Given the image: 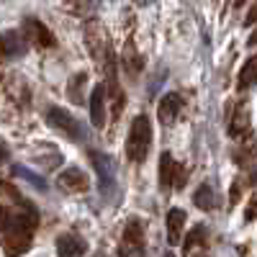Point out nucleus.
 <instances>
[{
    "mask_svg": "<svg viewBox=\"0 0 257 257\" xmlns=\"http://www.w3.org/2000/svg\"><path fill=\"white\" fill-rule=\"evenodd\" d=\"M193 203H196L198 208H203V211H211V206H213V190H211V185H201L196 193H193Z\"/></svg>",
    "mask_w": 257,
    "mask_h": 257,
    "instance_id": "ddd939ff",
    "label": "nucleus"
},
{
    "mask_svg": "<svg viewBox=\"0 0 257 257\" xmlns=\"http://www.w3.org/2000/svg\"><path fill=\"white\" fill-rule=\"evenodd\" d=\"M244 219L247 221H252V219H257V193L249 198V203H247V211H244Z\"/></svg>",
    "mask_w": 257,
    "mask_h": 257,
    "instance_id": "2eb2a0df",
    "label": "nucleus"
},
{
    "mask_svg": "<svg viewBox=\"0 0 257 257\" xmlns=\"http://www.w3.org/2000/svg\"><path fill=\"white\" fill-rule=\"evenodd\" d=\"M247 44H249V47H254V44H257V31L249 36V41H247Z\"/></svg>",
    "mask_w": 257,
    "mask_h": 257,
    "instance_id": "6ab92c4d",
    "label": "nucleus"
},
{
    "mask_svg": "<svg viewBox=\"0 0 257 257\" xmlns=\"http://www.w3.org/2000/svg\"><path fill=\"white\" fill-rule=\"evenodd\" d=\"M152 147V123L147 116H137L126 139V157L132 162H144Z\"/></svg>",
    "mask_w": 257,
    "mask_h": 257,
    "instance_id": "f257e3e1",
    "label": "nucleus"
},
{
    "mask_svg": "<svg viewBox=\"0 0 257 257\" xmlns=\"http://www.w3.org/2000/svg\"><path fill=\"white\" fill-rule=\"evenodd\" d=\"M90 121L95 128H103L105 123V93H103V85L93 88L90 93Z\"/></svg>",
    "mask_w": 257,
    "mask_h": 257,
    "instance_id": "1a4fd4ad",
    "label": "nucleus"
},
{
    "mask_svg": "<svg viewBox=\"0 0 257 257\" xmlns=\"http://www.w3.org/2000/svg\"><path fill=\"white\" fill-rule=\"evenodd\" d=\"M47 121L57 128V132H62L64 137H70V139H80L82 134H80V123L67 113V111H62V108H49L47 111Z\"/></svg>",
    "mask_w": 257,
    "mask_h": 257,
    "instance_id": "f03ea898",
    "label": "nucleus"
},
{
    "mask_svg": "<svg viewBox=\"0 0 257 257\" xmlns=\"http://www.w3.org/2000/svg\"><path fill=\"white\" fill-rule=\"evenodd\" d=\"M123 242L134 249H142L144 244V229H142V221L139 219H128L126 229H123Z\"/></svg>",
    "mask_w": 257,
    "mask_h": 257,
    "instance_id": "9d476101",
    "label": "nucleus"
},
{
    "mask_svg": "<svg viewBox=\"0 0 257 257\" xmlns=\"http://www.w3.org/2000/svg\"><path fill=\"white\" fill-rule=\"evenodd\" d=\"M180 108H183L180 95H178V93H167V95H162V100H160V105H157V116H160V121L167 126V123L175 121V116L180 113Z\"/></svg>",
    "mask_w": 257,
    "mask_h": 257,
    "instance_id": "39448f33",
    "label": "nucleus"
},
{
    "mask_svg": "<svg viewBox=\"0 0 257 257\" xmlns=\"http://www.w3.org/2000/svg\"><path fill=\"white\" fill-rule=\"evenodd\" d=\"M90 160H93V165H95V173H98V178H100V190L111 193V190H113V185H116L111 160L105 157V155H100V152H90Z\"/></svg>",
    "mask_w": 257,
    "mask_h": 257,
    "instance_id": "7ed1b4c3",
    "label": "nucleus"
},
{
    "mask_svg": "<svg viewBox=\"0 0 257 257\" xmlns=\"http://www.w3.org/2000/svg\"><path fill=\"white\" fill-rule=\"evenodd\" d=\"M26 26H29V31L34 34V39L39 41L41 47H54V36L47 31V26H41L39 21H34V18H29V24H26Z\"/></svg>",
    "mask_w": 257,
    "mask_h": 257,
    "instance_id": "9b49d317",
    "label": "nucleus"
},
{
    "mask_svg": "<svg viewBox=\"0 0 257 257\" xmlns=\"http://www.w3.org/2000/svg\"><path fill=\"white\" fill-rule=\"evenodd\" d=\"M254 21H257V8L249 11V16H247V24H254Z\"/></svg>",
    "mask_w": 257,
    "mask_h": 257,
    "instance_id": "f3484780",
    "label": "nucleus"
},
{
    "mask_svg": "<svg viewBox=\"0 0 257 257\" xmlns=\"http://www.w3.org/2000/svg\"><path fill=\"white\" fill-rule=\"evenodd\" d=\"M165 257H175V254H173V252H167V254H165Z\"/></svg>",
    "mask_w": 257,
    "mask_h": 257,
    "instance_id": "aec40b11",
    "label": "nucleus"
},
{
    "mask_svg": "<svg viewBox=\"0 0 257 257\" xmlns=\"http://www.w3.org/2000/svg\"><path fill=\"white\" fill-rule=\"evenodd\" d=\"M95 257H100V254H95Z\"/></svg>",
    "mask_w": 257,
    "mask_h": 257,
    "instance_id": "412c9836",
    "label": "nucleus"
},
{
    "mask_svg": "<svg viewBox=\"0 0 257 257\" xmlns=\"http://www.w3.org/2000/svg\"><path fill=\"white\" fill-rule=\"evenodd\" d=\"M6 157H8V152H6V147H3V144H0V162H3Z\"/></svg>",
    "mask_w": 257,
    "mask_h": 257,
    "instance_id": "a211bd4d",
    "label": "nucleus"
},
{
    "mask_svg": "<svg viewBox=\"0 0 257 257\" xmlns=\"http://www.w3.org/2000/svg\"><path fill=\"white\" fill-rule=\"evenodd\" d=\"M252 82H257V57H254V59H247L244 67H242V72H239V88H242V90L249 88Z\"/></svg>",
    "mask_w": 257,
    "mask_h": 257,
    "instance_id": "f8f14e48",
    "label": "nucleus"
},
{
    "mask_svg": "<svg viewBox=\"0 0 257 257\" xmlns=\"http://www.w3.org/2000/svg\"><path fill=\"white\" fill-rule=\"evenodd\" d=\"M183 229H185V211L183 208H170L167 211V242L178 244L183 239Z\"/></svg>",
    "mask_w": 257,
    "mask_h": 257,
    "instance_id": "0eeeda50",
    "label": "nucleus"
},
{
    "mask_svg": "<svg viewBox=\"0 0 257 257\" xmlns=\"http://www.w3.org/2000/svg\"><path fill=\"white\" fill-rule=\"evenodd\" d=\"M229 201H231V203H237V201H239V185H237V183L231 185V193H229Z\"/></svg>",
    "mask_w": 257,
    "mask_h": 257,
    "instance_id": "dca6fc26",
    "label": "nucleus"
},
{
    "mask_svg": "<svg viewBox=\"0 0 257 257\" xmlns=\"http://www.w3.org/2000/svg\"><path fill=\"white\" fill-rule=\"evenodd\" d=\"M203 239H206V229L203 226H196L190 231V237L185 239V252L190 254V249H196L198 244H203Z\"/></svg>",
    "mask_w": 257,
    "mask_h": 257,
    "instance_id": "4468645a",
    "label": "nucleus"
},
{
    "mask_svg": "<svg viewBox=\"0 0 257 257\" xmlns=\"http://www.w3.org/2000/svg\"><path fill=\"white\" fill-rule=\"evenodd\" d=\"M59 185L67 188L70 193H82V190H88V175H85L82 170H77V167H67L59 175Z\"/></svg>",
    "mask_w": 257,
    "mask_h": 257,
    "instance_id": "6e6552de",
    "label": "nucleus"
},
{
    "mask_svg": "<svg viewBox=\"0 0 257 257\" xmlns=\"http://www.w3.org/2000/svg\"><path fill=\"white\" fill-rule=\"evenodd\" d=\"M88 252V244H85L77 234H62L57 239V254L59 257H82Z\"/></svg>",
    "mask_w": 257,
    "mask_h": 257,
    "instance_id": "20e7f679",
    "label": "nucleus"
},
{
    "mask_svg": "<svg viewBox=\"0 0 257 257\" xmlns=\"http://www.w3.org/2000/svg\"><path fill=\"white\" fill-rule=\"evenodd\" d=\"M178 173H180V165L170 155H162L160 157V185H162V190H170V188L178 185Z\"/></svg>",
    "mask_w": 257,
    "mask_h": 257,
    "instance_id": "423d86ee",
    "label": "nucleus"
}]
</instances>
